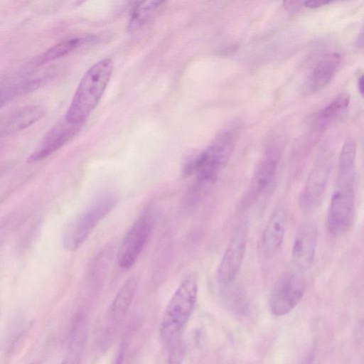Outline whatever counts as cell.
<instances>
[{
  "label": "cell",
  "mask_w": 364,
  "mask_h": 364,
  "mask_svg": "<svg viewBox=\"0 0 364 364\" xmlns=\"http://www.w3.org/2000/svg\"><path fill=\"white\" fill-rule=\"evenodd\" d=\"M138 285L136 277H129L116 294L110 306V316L116 322H121L125 317L132 302Z\"/></svg>",
  "instance_id": "obj_17"
},
{
  "label": "cell",
  "mask_w": 364,
  "mask_h": 364,
  "mask_svg": "<svg viewBox=\"0 0 364 364\" xmlns=\"http://www.w3.org/2000/svg\"><path fill=\"white\" fill-rule=\"evenodd\" d=\"M317 240L318 230L313 223H305L297 230L293 240L291 257L299 269H307L313 264Z\"/></svg>",
  "instance_id": "obj_12"
},
{
  "label": "cell",
  "mask_w": 364,
  "mask_h": 364,
  "mask_svg": "<svg viewBox=\"0 0 364 364\" xmlns=\"http://www.w3.org/2000/svg\"><path fill=\"white\" fill-rule=\"evenodd\" d=\"M169 346L168 364H181L183 355V346L178 338L168 343Z\"/></svg>",
  "instance_id": "obj_21"
},
{
  "label": "cell",
  "mask_w": 364,
  "mask_h": 364,
  "mask_svg": "<svg viewBox=\"0 0 364 364\" xmlns=\"http://www.w3.org/2000/svg\"><path fill=\"white\" fill-rule=\"evenodd\" d=\"M330 1H323V0H311V1H305L303 2L304 5L306 7L311 8V9H315L318 7L323 6L328 3H330Z\"/></svg>",
  "instance_id": "obj_23"
},
{
  "label": "cell",
  "mask_w": 364,
  "mask_h": 364,
  "mask_svg": "<svg viewBox=\"0 0 364 364\" xmlns=\"http://www.w3.org/2000/svg\"><path fill=\"white\" fill-rule=\"evenodd\" d=\"M122 361H123V355L120 354L118 356L117 360L114 364H122Z\"/></svg>",
  "instance_id": "obj_25"
},
{
  "label": "cell",
  "mask_w": 364,
  "mask_h": 364,
  "mask_svg": "<svg viewBox=\"0 0 364 364\" xmlns=\"http://www.w3.org/2000/svg\"><path fill=\"white\" fill-rule=\"evenodd\" d=\"M330 165L316 164L310 171L299 196V204L304 211L314 210L321 202L330 176Z\"/></svg>",
  "instance_id": "obj_10"
},
{
  "label": "cell",
  "mask_w": 364,
  "mask_h": 364,
  "mask_svg": "<svg viewBox=\"0 0 364 364\" xmlns=\"http://www.w3.org/2000/svg\"><path fill=\"white\" fill-rule=\"evenodd\" d=\"M85 41L83 38H73L60 41L36 57L34 64L41 65L63 57L80 46Z\"/></svg>",
  "instance_id": "obj_19"
},
{
  "label": "cell",
  "mask_w": 364,
  "mask_h": 364,
  "mask_svg": "<svg viewBox=\"0 0 364 364\" xmlns=\"http://www.w3.org/2000/svg\"><path fill=\"white\" fill-rule=\"evenodd\" d=\"M87 324L82 316L76 318L70 331L68 350L61 364H79L87 338Z\"/></svg>",
  "instance_id": "obj_16"
},
{
  "label": "cell",
  "mask_w": 364,
  "mask_h": 364,
  "mask_svg": "<svg viewBox=\"0 0 364 364\" xmlns=\"http://www.w3.org/2000/svg\"><path fill=\"white\" fill-rule=\"evenodd\" d=\"M288 212L279 205L272 213L261 235L260 250L266 258L273 257L282 245L287 225Z\"/></svg>",
  "instance_id": "obj_11"
},
{
  "label": "cell",
  "mask_w": 364,
  "mask_h": 364,
  "mask_svg": "<svg viewBox=\"0 0 364 364\" xmlns=\"http://www.w3.org/2000/svg\"><path fill=\"white\" fill-rule=\"evenodd\" d=\"M117 203V195L111 191L103 192L95 196L68 225L63 235V247L71 252L78 250Z\"/></svg>",
  "instance_id": "obj_5"
},
{
  "label": "cell",
  "mask_w": 364,
  "mask_h": 364,
  "mask_svg": "<svg viewBox=\"0 0 364 364\" xmlns=\"http://www.w3.org/2000/svg\"><path fill=\"white\" fill-rule=\"evenodd\" d=\"M341 63V55L338 53L323 56L306 80L304 86V92L311 94L323 89L333 77Z\"/></svg>",
  "instance_id": "obj_15"
},
{
  "label": "cell",
  "mask_w": 364,
  "mask_h": 364,
  "mask_svg": "<svg viewBox=\"0 0 364 364\" xmlns=\"http://www.w3.org/2000/svg\"><path fill=\"white\" fill-rule=\"evenodd\" d=\"M10 86L0 90V107L7 104L10 100L17 97L15 89Z\"/></svg>",
  "instance_id": "obj_22"
},
{
  "label": "cell",
  "mask_w": 364,
  "mask_h": 364,
  "mask_svg": "<svg viewBox=\"0 0 364 364\" xmlns=\"http://www.w3.org/2000/svg\"><path fill=\"white\" fill-rule=\"evenodd\" d=\"M45 113V109L40 105L17 108L0 119V135H11L23 131L39 121Z\"/></svg>",
  "instance_id": "obj_14"
},
{
  "label": "cell",
  "mask_w": 364,
  "mask_h": 364,
  "mask_svg": "<svg viewBox=\"0 0 364 364\" xmlns=\"http://www.w3.org/2000/svg\"><path fill=\"white\" fill-rule=\"evenodd\" d=\"M80 126L70 124L65 119L56 124L31 154L28 161L34 163L41 161L59 150L76 135Z\"/></svg>",
  "instance_id": "obj_13"
},
{
  "label": "cell",
  "mask_w": 364,
  "mask_h": 364,
  "mask_svg": "<svg viewBox=\"0 0 364 364\" xmlns=\"http://www.w3.org/2000/svg\"><path fill=\"white\" fill-rule=\"evenodd\" d=\"M114 69L113 61L105 58L92 65L81 78L66 112L65 120L82 125L102 97Z\"/></svg>",
  "instance_id": "obj_1"
},
{
  "label": "cell",
  "mask_w": 364,
  "mask_h": 364,
  "mask_svg": "<svg viewBox=\"0 0 364 364\" xmlns=\"http://www.w3.org/2000/svg\"><path fill=\"white\" fill-rule=\"evenodd\" d=\"M280 156L279 146L272 145L267 149L257 164L250 182L237 203L239 211L249 209L267 190L275 176Z\"/></svg>",
  "instance_id": "obj_6"
},
{
  "label": "cell",
  "mask_w": 364,
  "mask_h": 364,
  "mask_svg": "<svg viewBox=\"0 0 364 364\" xmlns=\"http://www.w3.org/2000/svg\"><path fill=\"white\" fill-rule=\"evenodd\" d=\"M306 282L299 272H284L274 284L269 296V309L275 316L290 313L301 301Z\"/></svg>",
  "instance_id": "obj_7"
},
{
  "label": "cell",
  "mask_w": 364,
  "mask_h": 364,
  "mask_svg": "<svg viewBox=\"0 0 364 364\" xmlns=\"http://www.w3.org/2000/svg\"><path fill=\"white\" fill-rule=\"evenodd\" d=\"M198 280L190 274L181 282L169 300L160 323L161 339L167 344L178 338L197 302Z\"/></svg>",
  "instance_id": "obj_4"
},
{
  "label": "cell",
  "mask_w": 364,
  "mask_h": 364,
  "mask_svg": "<svg viewBox=\"0 0 364 364\" xmlns=\"http://www.w3.org/2000/svg\"><path fill=\"white\" fill-rule=\"evenodd\" d=\"M235 142L234 132H222L210 145L186 164L183 173L186 176L195 175L200 184L214 183L227 166Z\"/></svg>",
  "instance_id": "obj_3"
},
{
  "label": "cell",
  "mask_w": 364,
  "mask_h": 364,
  "mask_svg": "<svg viewBox=\"0 0 364 364\" xmlns=\"http://www.w3.org/2000/svg\"><path fill=\"white\" fill-rule=\"evenodd\" d=\"M358 90L361 96L363 95V76L361 75L358 79Z\"/></svg>",
  "instance_id": "obj_24"
},
{
  "label": "cell",
  "mask_w": 364,
  "mask_h": 364,
  "mask_svg": "<svg viewBox=\"0 0 364 364\" xmlns=\"http://www.w3.org/2000/svg\"><path fill=\"white\" fill-rule=\"evenodd\" d=\"M247 233L246 222L240 223L235 229L216 272L217 281L221 285H230L238 274L245 255Z\"/></svg>",
  "instance_id": "obj_9"
},
{
  "label": "cell",
  "mask_w": 364,
  "mask_h": 364,
  "mask_svg": "<svg viewBox=\"0 0 364 364\" xmlns=\"http://www.w3.org/2000/svg\"><path fill=\"white\" fill-rule=\"evenodd\" d=\"M165 1H143L138 2L129 21V31H134L151 21L164 6Z\"/></svg>",
  "instance_id": "obj_18"
},
{
  "label": "cell",
  "mask_w": 364,
  "mask_h": 364,
  "mask_svg": "<svg viewBox=\"0 0 364 364\" xmlns=\"http://www.w3.org/2000/svg\"><path fill=\"white\" fill-rule=\"evenodd\" d=\"M349 103V95L347 93L338 95L319 112L316 119L317 122L321 127L328 125L348 107Z\"/></svg>",
  "instance_id": "obj_20"
},
{
  "label": "cell",
  "mask_w": 364,
  "mask_h": 364,
  "mask_svg": "<svg viewBox=\"0 0 364 364\" xmlns=\"http://www.w3.org/2000/svg\"><path fill=\"white\" fill-rule=\"evenodd\" d=\"M154 216L151 212L142 213L124 235L117 253L118 265L124 269L132 267L142 252L151 233Z\"/></svg>",
  "instance_id": "obj_8"
},
{
  "label": "cell",
  "mask_w": 364,
  "mask_h": 364,
  "mask_svg": "<svg viewBox=\"0 0 364 364\" xmlns=\"http://www.w3.org/2000/svg\"><path fill=\"white\" fill-rule=\"evenodd\" d=\"M354 164H338L335 188L326 218L327 230L338 237L350 226L354 208L356 170Z\"/></svg>",
  "instance_id": "obj_2"
}]
</instances>
